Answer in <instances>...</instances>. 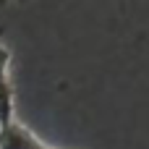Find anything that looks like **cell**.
<instances>
[{
    "mask_svg": "<svg viewBox=\"0 0 149 149\" xmlns=\"http://www.w3.org/2000/svg\"><path fill=\"white\" fill-rule=\"evenodd\" d=\"M3 26H0V128L16 120V97H13V81H10V50L3 42Z\"/></svg>",
    "mask_w": 149,
    "mask_h": 149,
    "instance_id": "cell-1",
    "label": "cell"
},
{
    "mask_svg": "<svg viewBox=\"0 0 149 149\" xmlns=\"http://www.w3.org/2000/svg\"><path fill=\"white\" fill-rule=\"evenodd\" d=\"M0 149H60L45 144L31 128H26L21 120H10L0 128Z\"/></svg>",
    "mask_w": 149,
    "mask_h": 149,
    "instance_id": "cell-2",
    "label": "cell"
}]
</instances>
